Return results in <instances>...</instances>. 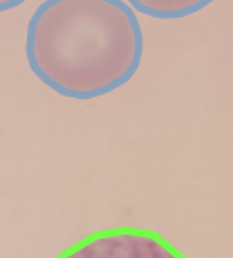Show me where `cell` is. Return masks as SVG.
<instances>
[{
	"label": "cell",
	"instance_id": "obj_1",
	"mask_svg": "<svg viewBox=\"0 0 233 258\" xmlns=\"http://www.w3.org/2000/svg\"><path fill=\"white\" fill-rule=\"evenodd\" d=\"M142 52V27L123 0H49L27 26L29 68L72 99L99 97L127 84Z\"/></svg>",
	"mask_w": 233,
	"mask_h": 258
},
{
	"label": "cell",
	"instance_id": "obj_2",
	"mask_svg": "<svg viewBox=\"0 0 233 258\" xmlns=\"http://www.w3.org/2000/svg\"><path fill=\"white\" fill-rule=\"evenodd\" d=\"M54 258H187V254L152 229L121 225L90 233Z\"/></svg>",
	"mask_w": 233,
	"mask_h": 258
},
{
	"label": "cell",
	"instance_id": "obj_3",
	"mask_svg": "<svg viewBox=\"0 0 233 258\" xmlns=\"http://www.w3.org/2000/svg\"><path fill=\"white\" fill-rule=\"evenodd\" d=\"M134 10L154 18H185L208 6L206 0H132Z\"/></svg>",
	"mask_w": 233,
	"mask_h": 258
}]
</instances>
